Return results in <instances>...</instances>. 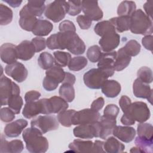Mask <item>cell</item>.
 Instances as JSON below:
<instances>
[{
  "label": "cell",
  "instance_id": "12",
  "mask_svg": "<svg viewBox=\"0 0 153 153\" xmlns=\"http://www.w3.org/2000/svg\"><path fill=\"white\" fill-rule=\"evenodd\" d=\"M120 36L115 30L110 31L103 35L99 41L101 49L105 52H111L120 44Z\"/></svg>",
  "mask_w": 153,
  "mask_h": 153
},
{
  "label": "cell",
  "instance_id": "43",
  "mask_svg": "<svg viewBox=\"0 0 153 153\" xmlns=\"http://www.w3.org/2000/svg\"><path fill=\"white\" fill-rule=\"evenodd\" d=\"M137 132L139 136L153 139V127L149 123H140L137 125Z\"/></svg>",
  "mask_w": 153,
  "mask_h": 153
},
{
  "label": "cell",
  "instance_id": "51",
  "mask_svg": "<svg viewBox=\"0 0 153 153\" xmlns=\"http://www.w3.org/2000/svg\"><path fill=\"white\" fill-rule=\"evenodd\" d=\"M31 42L34 45L36 53H39L44 50L47 45L45 39L41 36H36L33 38L31 40Z\"/></svg>",
  "mask_w": 153,
  "mask_h": 153
},
{
  "label": "cell",
  "instance_id": "1",
  "mask_svg": "<svg viewBox=\"0 0 153 153\" xmlns=\"http://www.w3.org/2000/svg\"><path fill=\"white\" fill-rule=\"evenodd\" d=\"M46 44L50 50L67 49L75 55L82 54L85 50L84 41L74 32H59L53 34L47 39Z\"/></svg>",
  "mask_w": 153,
  "mask_h": 153
},
{
  "label": "cell",
  "instance_id": "16",
  "mask_svg": "<svg viewBox=\"0 0 153 153\" xmlns=\"http://www.w3.org/2000/svg\"><path fill=\"white\" fill-rule=\"evenodd\" d=\"M133 92L136 97L146 99L152 104V90L148 84L136 78L133 84Z\"/></svg>",
  "mask_w": 153,
  "mask_h": 153
},
{
  "label": "cell",
  "instance_id": "28",
  "mask_svg": "<svg viewBox=\"0 0 153 153\" xmlns=\"http://www.w3.org/2000/svg\"><path fill=\"white\" fill-rule=\"evenodd\" d=\"M103 149L105 152L120 153L124 151L125 145L114 137L109 136L104 142Z\"/></svg>",
  "mask_w": 153,
  "mask_h": 153
},
{
  "label": "cell",
  "instance_id": "60",
  "mask_svg": "<svg viewBox=\"0 0 153 153\" xmlns=\"http://www.w3.org/2000/svg\"><path fill=\"white\" fill-rule=\"evenodd\" d=\"M75 80H76V78L74 74H72L71 73H69V72H66L65 76L62 83H68L71 85H74L75 84Z\"/></svg>",
  "mask_w": 153,
  "mask_h": 153
},
{
  "label": "cell",
  "instance_id": "47",
  "mask_svg": "<svg viewBox=\"0 0 153 153\" xmlns=\"http://www.w3.org/2000/svg\"><path fill=\"white\" fill-rule=\"evenodd\" d=\"M67 2L69 5V10L68 12V14L75 16L81 13L82 10L81 1H68Z\"/></svg>",
  "mask_w": 153,
  "mask_h": 153
},
{
  "label": "cell",
  "instance_id": "62",
  "mask_svg": "<svg viewBox=\"0 0 153 153\" xmlns=\"http://www.w3.org/2000/svg\"><path fill=\"white\" fill-rule=\"evenodd\" d=\"M130 152H142L140 150L139 148H138L137 146L136 147H133L130 151Z\"/></svg>",
  "mask_w": 153,
  "mask_h": 153
},
{
  "label": "cell",
  "instance_id": "23",
  "mask_svg": "<svg viewBox=\"0 0 153 153\" xmlns=\"http://www.w3.org/2000/svg\"><path fill=\"white\" fill-rule=\"evenodd\" d=\"M99 120L101 127L99 137L105 140L112 134L113 130L116 126L117 121L115 118H109L104 115L100 117Z\"/></svg>",
  "mask_w": 153,
  "mask_h": 153
},
{
  "label": "cell",
  "instance_id": "33",
  "mask_svg": "<svg viewBox=\"0 0 153 153\" xmlns=\"http://www.w3.org/2000/svg\"><path fill=\"white\" fill-rule=\"evenodd\" d=\"M134 143L142 152L152 153L153 151L152 139L138 136L134 140Z\"/></svg>",
  "mask_w": 153,
  "mask_h": 153
},
{
  "label": "cell",
  "instance_id": "22",
  "mask_svg": "<svg viewBox=\"0 0 153 153\" xmlns=\"http://www.w3.org/2000/svg\"><path fill=\"white\" fill-rule=\"evenodd\" d=\"M20 18L19 23L20 26L26 31H32L38 19L36 17L29 13L23 7L19 13Z\"/></svg>",
  "mask_w": 153,
  "mask_h": 153
},
{
  "label": "cell",
  "instance_id": "48",
  "mask_svg": "<svg viewBox=\"0 0 153 153\" xmlns=\"http://www.w3.org/2000/svg\"><path fill=\"white\" fill-rule=\"evenodd\" d=\"M15 114H16L9 107L2 108L0 111L1 120L5 123L11 122L15 118Z\"/></svg>",
  "mask_w": 153,
  "mask_h": 153
},
{
  "label": "cell",
  "instance_id": "9",
  "mask_svg": "<svg viewBox=\"0 0 153 153\" xmlns=\"http://www.w3.org/2000/svg\"><path fill=\"white\" fill-rule=\"evenodd\" d=\"M101 130L99 121H96L90 124H80L75 127L73 130L75 137L81 139H93V137H99Z\"/></svg>",
  "mask_w": 153,
  "mask_h": 153
},
{
  "label": "cell",
  "instance_id": "37",
  "mask_svg": "<svg viewBox=\"0 0 153 153\" xmlns=\"http://www.w3.org/2000/svg\"><path fill=\"white\" fill-rule=\"evenodd\" d=\"M76 111L74 109L65 110L58 114L57 116V119L63 126L66 127H71L72 124V117L75 113Z\"/></svg>",
  "mask_w": 153,
  "mask_h": 153
},
{
  "label": "cell",
  "instance_id": "52",
  "mask_svg": "<svg viewBox=\"0 0 153 153\" xmlns=\"http://www.w3.org/2000/svg\"><path fill=\"white\" fill-rule=\"evenodd\" d=\"M60 32H76V27L74 23L70 20H65L62 21L59 26Z\"/></svg>",
  "mask_w": 153,
  "mask_h": 153
},
{
  "label": "cell",
  "instance_id": "10",
  "mask_svg": "<svg viewBox=\"0 0 153 153\" xmlns=\"http://www.w3.org/2000/svg\"><path fill=\"white\" fill-rule=\"evenodd\" d=\"M100 117L98 111L91 108H87L76 111L72 117V125H80L90 124L97 121Z\"/></svg>",
  "mask_w": 153,
  "mask_h": 153
},
{
  "label": "cell",
  "instance_id": "14",
  "mask_svg": "<svg viewBox=\"0 0 153 153\" xmlns=\"http://www.w3.org/2000/svg\"><path fill=\"white\" fill-rule=\"evenodd\" d=\"M82 11L85 16L91 21H99L102 19L103 13L97 1H81Z\"/></svg>",
  "mask_w": 153,
  "mask_h": 153
},
{
  "label": "cell",
  "instance_id": "29",
  "mask_svg": "<svg viewBox=\"0 0 153 153\" xmlns=\"http://www.w3.org/2000/svg\"><path fill=\"white\" fill-rule=\"evenodd\" d=\"M111 23L114 25L115 30L121 33L130 29L131 16H118L109 19Z\"/></svg>",
  "mask_w": 153,
  "mask_h": 153
},
{
  "label": "cell",
  "instance_id": "35",
  "mask_svg": "<svg viewBox=\"0 0 153 153\" xmlns=\"http://www.w3.org/2000/svg\"><path fill=\"white\" fill-rule=\"evenodd\" d=\"M53 55L55 65L61 68L68 66L72 59L71 54L65 51H56L53 53Z\"/></svg>",
  "mask_w": 153,
  "mask_h": 153
},
{
  "label": "cell",
  "instance_id": "27",
  "mask_svg": "<svg viewBox=\"0 0 153 153\" xmlns=\"http://www.w3.org/2000/svg\"><path fill=\"white\" fill-rule=\"evenodd\" d=\"M53 24L47 20L38 19V21L32 31L33 35L37 36H47L53 30Z\"/></svg>",
  "mask_w": 153,
  "mask_h": 153
},
{
  "label": "cell",
  "instance_id": "8",
  "mask_svg": "<svg viewBox=\"0 0 153 153\" xmlns=\"http://www.w3.org/2000/svg\"><path fill=\"white\" fill-rule=\"evenodd\" d=\"M108 78L105 72L99 68H93L86 72L83 76L85 85L91 89H99Z\"/></svg>",
  "mask_w": 153,
  "mask_h": 153
},
{
  "label": "cell",
  "instance_id": "18",
  "mask_svg": "<svg viewBox=\"0 0 153 153\" xmlns=\"http://www.w3.org/2000/svg\"><path fill=\"white\" fill-rule=\"evenodd\" d=\"M18 59L27 61L32 58L36 52L34 45L31 41L24 40L16 46Z\"/></svg>",
  "mask_w": 153,
  "mask_h": 153
},
{
  "label": "cell",
  "instance_id": "26",
  "mask_svg": "<svg viewBox=\"0 0 153 153\" xmlns=\"http://www.w3.org/2000/svg\"><path fill=\"white\" fill-rule=\"evenodd\" d=\"M131 60L130 56L125 51L124 47L120 48L117 51V56L114 64V68L116 71H121L124 69L130 64Z\"/></svg>",
  "mask_w": 153,
  "mask_h": 153
},
{
  "label": "cell",
  "instance_id": "55",
  "mask_svg": "<svg viewBox=\"0 0 153 153\" xmlns=\"http://www.w3.org/2000/svg\"><path fill=\"white\" fill-rule=\"evenodd\" d=\"M152 42L153 36L152 35H145L142 39V43L143 46L151 51H152Z\"/></svg>",
  "mask_w": 153,
  "mask_h": 153
},
{
  "label": "cell",
  "instance_id": "49",
  "mask_svg": "<svg viewBox=\"0 0 153 153\" xmlns=\"http://www.w3.org/2000/svg\"><path fill=\"white\" fill-rule=\"evenodd\" d=\"M59 84L57 81L48 76H46L42 81V86L44 88L48 91L56 90Z\"/></svg>",
  "mask_w": 153,
  "mask_h": 153
},
{
  "label": "cell",
  "instance_id": "44",
  "mask_svg": "<svg viewBox=\"0 0 153 153\" xmlns=\"http://www.w3.org/2000/svg\"><path fill=\"white\" fill-rule=\"evenodd\" d=\"M137 78L142 82L146 84H150L152 82L153 75L152 70L146 66L141 67L137 72Z\"/></svg>",
  "mask_w": 153,
  "mask_h": 153
},
{
  "label": "cell",
  "instance_id": "11",
  "mask_svg": "<svg viewBox=\"0 0 153 153\" xmlns=\"http://www.w3.org/2000/svg\"><path fill=\"white\" fill-rule=\"evenodd\" d=\"M117 56V51L102 53L100 59L98 61V68L106 74L108 77L112 76L115 72L114 64Z\"/></svg>",
  "mask_w": 153,
  "mask_h": 153
},
{
  "label": "cell",
  "instance_id": "31",
  "mask_svg": "<svg viewBox=\"0 0 153 153\" xmlns=\"http://www.w3.org/2000/svg\"><path fill=\"white\" fill-rule=\"evenodd\" d=\"M49 102L52 114H59L69 107L68 102L60 96H53L49 98Z\"/></svg>",
  "mask_w": 153,
  "mask_h": 153
},
{
  "label": "cell",
  "instance_id": "13",
  "mask_svg": "<svg viewBox=\"0 0 153 153\" xmlns=\"http://www.w3.org/2000/svg\"><path fill=\"white\" fill-rule=\"evenodd\" d=\"M5 73L18 82L24 81L28 74L27 70L24 65L19 62L7 65L5 68Z\"/></svg>",
  "mask_w": 153,
  "mask_h": 153
},
{
  "label": "cell",
  "instance_id": "39",
  "mask_svg": "<svg viewBox=\"0 0 153 153\" xmlns=\"http://www.w3.org/2000/svg\"><path fill=\"white\" fill-rule=\"evenodd\" d=\"M87 60L84 56H76L71 59L68 68L70 71H79L84 69L87 65Z\"/></svg>",
  "mask_w": 153,
  "mask_h": 153
},
{
  "label": "cell",
  "instance_id": "34",
  "mask_svg": "<svg viewBox=\"0 0 153 153\" xmlns=\"http://www.w3.org/2000/svg\"><path fill=\"white\" fill-rule=\"evenodd\" d=\"M59 95L67 102H71L75 99V90L73 85L62 83L59 88Z\"/></svg>",
  "mask_w": 153,
  "mask_h": 153
},
{
  "label": "cell",
  "instance_id": "5",
  "mask_svg": "<svg viewBox=\"0 0 153 153\" xmlns=\"http://www.w3.org/2000/svg\"><path fill=\"white\" fill-rule=\"evenodd\" d=\"M68 10L69 5L67 1H54L45 7L44 14L48 19L57 23L65 18Z\"/></svg>",
  "mask_w": 153,
  "mask_h": 153
},
{
  "label": "cell",
  "instance_id": "6",
  "mask_svg": "<svg viewBox=\"0 0 153 153\" xmlns=\"http://www.w3.org/2000/svg\"><path fill=\"white\" fill-rule=\"evenodd\" d=\"M20 89L17 84L5 76L0 80V96L1 106L7 105L8 99L14 94H20Z\"/></svg>",
  "mask_w": 153,
  "mask_h": 153
},
{
  "label": "cell",
  "instance_id": "19",
  "mask_svg": "<svg viewBox=\"0 0 153 153\" xmlns=\"http://www.w3.org/2000/svg\"><path fill=\"white\" fill-rule=\"evenodd\" d=\"M27 124V121L22 118L8 123L4 128L5 135L8 137H17L21 134Z\"/></svg>",
  "mask_w": 153,
  "mask_h": 153
},
{
  "label": "cell",
  "instance_id": "30",
  "mask_svg": "<svg viewBox=\"0 0 153 153\" xmlns=\"http://www.w3.org/2000/svg\"><path fill=\"white\" fill-rule=\"evenodd\" d=\"M45 1H29L24 6L27 11L35 17H41L45 9Z\"/></svg>",
  "mask_w": 153,
  "mask_h": 153
},
{
  "label": "cell",
  "instance_id": "32",
  "mask_svg": "<svg viewBox=\"0 0 153 153\" xmlns=\"http://www.w3.org/2000/svg\"><path fill=\"white\" fill-rule=\"evenodd\" d=\"M136 5L134 2L129 1H122L117 8L119 16H131L136 11Z\"/></svg>",
  "mask_w": 153,
  "mask_h": 153
},
{
  "label": "cell",
  "instance_id": "36",
  "mask_svg": "<svg viewBox=\"0 0 153 153\" xmlns=\"http://www.w3.org/2000/svg\"><path fill=\"white\" fill-rule=\"evenodd\" d=\"M38 63L41 68L48 70L53 66L54 59L50 53L45 51L39 54L38 58Z\"/></svg>",
  "mask_w": 153,
  "mask_h": 153
},
{
  "label": "cell",
  "instance_id": "50",
  "mask_svg": "<svg viewBox=\"0 0 153 153\" xmlns=\"http://www.w3.org/2000/svg\"><path fill=\"white\" fill-rule=\"evenodd\" d=\"M119 108L116 105L109 104L105 107L103 111V115L109 118L116 119L119 113Z\"/></svg>",
  "mask_w": 153,
  "mask_h": 153
},
{
  "label": "cell",
  "instance_id": "54",
  "mask_svg": "<svg viewBox=\"0 0 153 153\" xmlns=\"http://www.w3.org/2000/svg\"><path fill=\"white\" fill-rule=\"evenodd\" d=\"M41 97V93L35 90L29 91L25 95V100L26 102H34L38 100Z\"/></svg>",
  "mask_w": 153,
  "mask_h": 153
},
{
  "label": "cell",
  "instance_id": "41",
  "mask_svg": "<svg viewBox=\"0 0 153 153\" xmlns=\"http://www.w3.org/2000/svg\"><path fill=\"white\" fill-rule=\"evenodd\" d=\"M13 14L12 10L7 6L0 4V24L2 26L7 25L13 20Z\"/></svg>",
  "mask_w": 153,
  "mask_h": 153
},
{
  "label": "cell",
  "instance_id": "56",
  "mask_svg": "<svg viewBox=\"0 0 153 153\" xmlns=\"http://www.w3.org/2000/svg\"><path fill=\"white\" fill-rule=\"evenodd\" d=\"M131 103V99L127 96L123 95L120 99L119 105L123 112L126 111V109L128 108V106L130 105Z\"/></svg>",
  "mask_w": 153,
  "mask_h": 153
},
{
  "label": "cell",
  "instance_id": "53",
  "mask_svg": "<svg viewBox=\"0 0 153 153\" xmlns=\"http://www.w3.org/2000/svg\"><path fill=\"white\" fill-rule=\"evenodd\" d=\"M76 22L81 29L86 30L90 27L92 21L85 15H79L76 17Z\"/></svg>",
  "mask_w": 153,
  "mask_h": 153
},
{
  "label": "cell",
  "instance_id": "17",
  "mask_svg": "<svg viewBox=\"0 0 153 153\" xmlns=\"http://www.w3.org/2000/svg\"><path fill=\"white\" fill-rule=\"evenodd\" d=\"M0 57L1 60L7 65L17 62L16 45L11 43L3 44L0 47Z\"/></svg>",
  "mask_w": 153,
  "mask_h": 153
},
{
  "label": "cell",
  "instance_id": "38",
  "mask_svg": "<svg viewBox=\"0 0 153 153\" xmlns=\"http://www.w3.org/2000/svg\"><path fill=\"white\" fill-rule=\"evenodd\" d=\"M94 30L97 35L102 37L108 32L115 30V29L109 20H103L98 22L95 25Z\"/></svg>",
  "mask_w": 153,
  "mask_h": 153
},
{
  "label": "cell",
  "instance_id": "59",
  "mask_svg": "<svg viewBox=\"0 0 153 153\" xmlns=\"http://www.w3.org/2000/svg\"><path fill=\"white\" fill-rule=\"evenodd\" d=\"M104 142L103 141H100L99 140H96L94 142V151L96 153L100 152H105L103 149Z\"/></svg>",
  "mask_w": 153,
  "mask_h": 153
},
{
  "label": "cell",
  "instance_id": "61",
  "mask_svg": "<svg viewBox=\"0 0 153 153\" xmlns=\"http://www.w3.org/2000/svg\"><path fill=\"white\" fill-rule=\"evenodd\" d=\"M4 1L7 3L8 4H9L11 7L13 8H16L19 7L22 3V1H17V0H5Z\"/></svg>",
  "mask_w": 153,
  "mask_h": 153
},
{
  "label": "cell",
  "instance_id": "4",
  "mask_svg": "<svg viewBox=\"0 0 153 153\" xmlns=\"http://www.w3.org/2000/svg\"><path fill=\"white\" fill-rule=\"evenodd\" d=\"M130 31L134 34L151 35L153 31L152 22L141 10L138 9L131 16Z\"/></svg>",
  "mask_w": 153,
  "mask_h": 153
},
{
  "label": "cell",
  "instance_id": "3",
  "mask_svg": "<svg viewBox=\"0 0 153 153\" xmlns=\"http://www.w3.org/2000/svg\"><path fill=\"white\" fill-rule=\"evenodd\" d=\"M121 118V122L124 125L131 126L135 123H144L151 116L149 109L145 102H135L131 103Z\"/></svg>",
  "mask_w": 153,
  "mask_h": 153
},
{
  "label": "cell",
  "instance_id": "40",
  "mask_svg": "<svg viewBox=\"0 0 153 153\" xmlns=\"http://www.w3.org/2000/svg\"><path fill=\"white\" fill-rule=\"evenodd\" d=\"M65 72L62 69V68L58 66H53L51 68L48 69L45 72L46 76L53 78L59 82V83H62L65 76Z\"/></svg>",
  "mask_w": 153,
  "mask_h": 153
},
{
  "label": "cell",
  "instance_id": "20",
  "mask_svg": "<svg viewBox=\"0 0 153 153\" xmlns=\"http://www.w3.org/2000/svg\"><path fill=\"white\" fill-rule=\"evenodd\" d=\"M112 134L122 142L129 143L134 139L136 130L132 127L116 126L113 130Z\"/></svg>",
  "mask_w": 153,
  "mask_h": 153
},
{
  "label": "cell",
  "instance_id": "25",
  "mask_svg": "<svg viewBox=\"0 0 153 153\" xmlns=\"http://www.w3.org/2000/svg\"><path fill=\"white\" fill-rule=\"evenodd\" d=\"M102 93L109 98L117 97L121 92V87L120 84L114 79H106L101 87Z\"/></svg>",
  "mask_w": 153,
  "mask_h": 153
},
{
  "label": "cell",
  "instance_id": "15",
  "mask_svg": "<svg viewBox=\"0 0 153 153\" xmlns=\"http://www.w3.org/2000/svg\"><path fill=\"white\" fill-rule=\"evenodd\" d=\"M44 106L42 99L30 102H26L22 114L23 117L27 119L32 118L39 114H44Z\"/></svg>",
  "mask_w": 153,
  "mask_h": 153
},
{
  "label": "cell",
  "instance_id": "2",
  "mask_svg": "<svg viewBox=\"0 0 153 153\" xmlns=\"http://www.w3.org/2000/svg\"><path fill=\"white\" fill-rule=\"evenodd\" d=\"M40 130L35 127L25 129L22 134L27 150L32 153H44L48 149V142Z\"/></svg>",
  "mask_w": 153,
  "mask_h": 153
},
{
  "label": "cell",
  "instance_id": "58",
  "mask_svg": "<svg viewBox=\"0 0 153 153\" xmlns=\"http://www.w3.org/2000/svg\"><path fill=\"white\" fill-rule=\"evenodd\" d=\"M143 9L145 11V14H146L147 16H148L150 19L152 18V1H146L143 6Z\"/></svg>",
  "mask_w": 153,
  "mask_h": 153
},
{
  "label": "cell",
  "instance_id": "42",
  "mask_svg": "<svg viewBox=\"0 0 153 153\" xmlns=\"http://www.w3.org/2000/svg\"><path fill=\"white\" fill-rule=\"evenodd\" d=\"M7 105L16 114H19L23 105V99L20 94H14L8 99Z\"/></svg>",
  "mask_w": 153,
  "mask_h": 153
},
{
  "label": "cell",
  "instance_id": "24",
  "mask_svg": "<svg viewBox=\"0 0 153 153\" xmlns=\"http://www.w3.org/2000/svg\"><path fill=\"white\" fill-rule=\"evenodd\" d=\"M69 148L75 152H94V142L91 140L75 139L68 146Z\"/></svg>",
  "mask_w": 153,
  "mask_h": 153
},
{
  "label": "cell",
  "instance_id": "57",
  "mask_svg": "<svg viewBox=\"0 0 153 153\" xmlns=\"http://www.w3.org/2000/svg\"><path fill=\"white\" fill-rule=\"evenodd\" d=\"M104 103V99L102 97H98L92 102V103L91 104V108L96 111H99L103 108Z\"/></svg>",
  "mask_w": 153,
  "mask_h": 153
},
{
  "label": "cell",
  "instance_id": "7",
  "mask_svg": "<svg viewBox=\"0 0 153 153\" xmlns=\"http://www.w3.org/2000/svg\"><path fill=\"white\" fill-rule=\"evenodd\" d=\"M31 127H35L45 134L48 131L56 130L59 128V121L56 117L53 115H39L33 119L30 122Z\"/></svg>",
  "mask_w": 153,
  "mask_h": 153
},
{
  "label": "cell",
  "instance_id": "21",
  "mask_svg": "<svg viewBox=\"0 0 153 153\" xmlns=\"http://www.w3.org/2000/svg\"><path fill=\"white\" fill-rule=\"evenodd\" d=\"M24 148L23 143L21 140L15 139L10 142L6 140L4 135L1 134V152L20 153Z\"/></svg>",
  "mask_w": 153,
  "mask_h": 153
},
{
  "label": "cell",
  "instance_id": "45",
  "mask_svg": "<svg viewBox=\"0 0 153 153\" xmlns=\"http://www.w3.org/2000/svg\"><path fill=\"white\" fill-rule=\"evenodd\" d=\"M123 47L126 53L131 57L137 56L140 53L141 48L140 44L134 39L128 41Z\"/></svg>",
  "mask_w": 153,
  "mask_h": 153
},
{
  "label": "cell",
  "instance_id": "46",
  "mask_svg": "<svg viewBox=\"0 0 153 153\" xmlns=\"http://www.w3.org/2000/svg\"><path fill=\"white\" fill-rule=\"evenodd\" d=\"M102 54L100 48L97 45H94L88 48L87 57L91 62L96 63L99 60Z\"/></svg>",
  "mask_w": 153,
  "mask_h": 153
}]
</instances>
